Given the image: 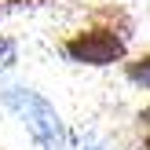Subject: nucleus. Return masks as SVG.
Here are the masks:
<instances>
[{"mask_svg": "<svg viewBox=\"0 0 150 150\" xmlns=\"http://www.w3.org/2000/svg\"><path fill=\"white\" fill-rule=\"evenodd\" d=\"M62 51L81 66H114L125 59L128 44L117 29L110 26H92V29H77L62 40Z\"/></svg>", "mask_w": 150, "mask_h": 150, "instance_id": "obj_1", "label": "nucleus"}, {"mask_svg": "<svg viewBox=\"0 0 150 150\" xmlns=\"http://www.w3.org/2000/svg\"><path fill=\"white\" fill-rule=\"evenodd\" d=\"M4 103L26 121V128L33 132L40 143H62V139H66L62 117H59L55 106H51L48 99H40L37 92H29V88H7V92H4Z\"/></svg>", "mask_w": 150, "mask_h": 150, "instance_id": "obj_2", "label": "nucleus"}, {"mask_svg": "<svg viewBox=\"0 0 150 150\" xmlns=\"http://www.w3.org/2000/svg\"><path fill=\"white\" fill-rule=\"evenodd\" d=\"M125 73H128V81H132V84H143V88H150V55L132 59V62L125 66Z\"/></svg>", "mask_w": 150, "mask_h": 150, "instance_id": "obj_3", "label": "nucleus"}, {"mask_svg": "<svg viewBox=\"0 0 150 150\" xmlns=\"http://www.w3.org/2000/svg\"><path fill=\"white\" fill-rule=\"evenodd\" d=\"M11 62H15V44L0 37V66H11Z\"/></svg>", "mask_w": 150, "mask_h": 150, "instance_id": "obj_4", "label": "nucleus"}, {"mask_svg": "<svg viewBox=\"0 0 150 150\" xmlns=\"http://www.w3.org/2000/svg\"><path fill=\"white\" fill-rule=\"evenodd\" d=\"M139 121H143L146 128H150V106H143V114H139Z\"/></svg>", "mask_w": 150, "mask_h": 150, "instance_id": "obj_5", "label": "nucleus"}, {"mask_svg": "<svg viewBox=\"0 0 150 150\" xmlns=\"http://www.w3.org/2000/svg\"><path fill=\"white\" fill-rule=\"evenodd\" d=\"M143 146H146V150H150V136H146V143H143Z\"/></svg>", "mask_w": 150, "mask_h": 150, "instance_id": "obj_6", "label": "nucleus"}, {"mask_svg": "<svg viewBox=\"0 0 150 150\" xmlns=\"http://www.w3.org/2000/svg\"><path fill=\"white\" fill-rule=\"evenodd\" d=\"M84 150H99V146H84Z\"/></svg>", "mask_w": 150, "mask_h": 150, "instance_id": "obj_7", "label": "nucleus"}]
</instances>
